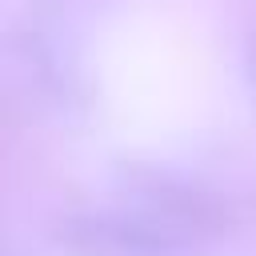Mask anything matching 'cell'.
I'll return each mask as SVG.
<instances>
[{
	"label": "cell",
	"mask_w": 256,
	"mask_h": 256,
	"mask_svg": "<svg viewBox=\"0 0 256 256\" xmlns=\"http://www.w3.org/2000/svg\"><path fill=\"white\" fill-rule=\"evenodd\" d=\"M68 240L100 252V256H168L180 252V244L148 224L136 220H112V216H84V220H68Z\"/></svg>",
	"instance_id": "1"
}]
</instances>
